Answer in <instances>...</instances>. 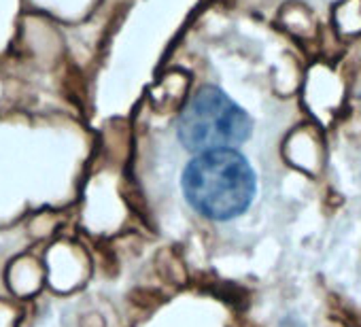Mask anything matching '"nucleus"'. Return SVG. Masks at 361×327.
<instances>
[{
	"mask_svg": "<svg viewBox=\"0 0 361 327\" xmlns=\"http://www.w3.org/2000/svg\"><path fill=\"white\" fill-rule=\"evenodd\" d=\"M188 204L211 221H232L249 211L257 194V175L238 149L196 153L180 173Z\"/></svg>",
	"mask_w": 361,
	"mask_h": 327,
	"instance_id": "nucleus-1",
	"label": "nucleus"
},
{
	"mask_svg": "<svg viewBox=\"0 0 361 327\" xmlns=\"http://www.w3.org/2000/svg\"><path fill=\"white\" fill-rule=\"evenodd\" d=\"M174 130L183 149L204 153L245 144L253 134V119L224 90L204 85L180 109Z\"/></svg>",
	"mask_w": 361,
	"mask_h": 327,
	"instance_id": "nucleus-2",
	"label": "nucleus"
},
{
	"mask_svg": "<svg viewBox=\"0 0 361 327\" xmlns=\"http://www.w3.org/2000/svg\"><path fill=\"white\" fill-rule=\"evenodd\" d=\"M359 98H361V94H359Z\"/></svg>",
	"mask_w": 361,
	"mask_h": 327,
	"instance_id": "nucleus-3",
	"label": "nucleus"
}]
</instances>
